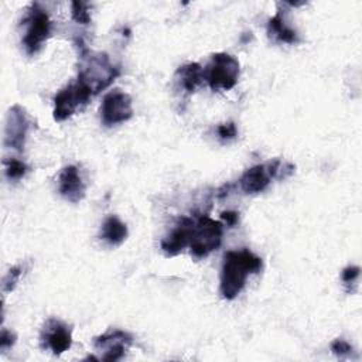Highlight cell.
I'll return each mask as SVG.
<instances>
[{"label": "cell", "instance_id": "obj_1", "mask_svg": "<svg viewBox=\"0 0 362 362\" xmlns=\"http://www.w3.org/2000/svg\"><path fill=\"white\" fill-rule=\"evenodd\" d=\"M262 267V259L249 249L226 252L221 269V296L225 300H233L243 290L247 276L259 273Z\"/></svg>", "mask_w": 362, "mask_h": 362}, {"label": "cell", "instance_id": "obj_2", "mask_svg": "<svg viewBox=\"0 0 362 362\" xmlns=\"http://www.w3.org/2000/svg\"><path fill=\"white\" fill-rule=\"evenodd\" d=\"M119 76V69L110 64L106 54H95L83 49L78 81L83 83L92 95L107 88Z\"/></svg>", "mask_w": 362, "mask_h": 362}, {"label": "cell", "instance_id": "obj_3", "mask_svg": "<svg viewBox=\"0 0 362 362\" xmlns=\"http://www.w3.org/2000/svg\"><path fill=\"white\" fill-rule=\"evenodd\" d=\"M239 72V62L235 57L226 52H216L204 69V79L214 90H229L236 85Z\"/></svg>", "mask_w": 362, "mask_h": 362}, {"label": "cell", "instance_id": "obj_4", "mask_svg": "<svg viewBox=\"0 0 362 362\" xmlns=\"http://www.w3.org/2000/svg\"><path fill=\"white\" fill-rule=\"evenodd\" d=\"M223 226L219 221H214L209 216H199L194 223L192 239L189 243L191 256L195 259L206 257L211 252L216 250L222 242Z\"/></svg>", "mask_w": 362, "mask_h": 362}, {"label": "cell", "instance_id": "obj_5", "mask_svg": "<svg viewBox=\"0 0 362 362\" xmlns=\"http://www.w3.org/2000/svg\"><path fill=\"white\" fill-rule=\"evenodd\" d=\"M25 34L23 37V47L28 55L37 54L51 33V21L48 14L40 4H31L28 14L24 18Z\"/></svg>", "mask_w": 362, "mask_h": 362}, {"label": "cell", "instance_id": "obj_6", "mask_svg": "<svg viewBox=\"0 0 362 362\" xmlns=\"http://www.w3.org/2000/svg\"><path fill=\"white\" fill-rule=\"evenodd\" d=\"M90 96L92 93L79 81L65 86L54 98V119L57 122L66 120L85 105Z\"/></svg>", "mask_w": 362, "mask_h": 362}, {"label": "cell", "instance_id": "obj_7", "mask_svg": "<svg viewBox=\"0 0 362 362\" xmlns=\"http://www.w3.org/2000/svg\"><path fill=\"white\" fill-rule=\"evenodd\" d=\"M133 116V102L130 95L122 90L109 92L100 105V119L106 127L127 122Z\"/></svg>", "mask_w": 362, "mask_h": 362}, {"label": "cell", "instance_id": "obj_8", "mask_svg": "<svg viewBox=\"0 0 362 362\" xmlns=\"http://www.w3.org/2000/svg\"><path fill=\"white\" fill-rule=\"evenodd\" d=\"M281 167V163L279 160H274L267 164H257L247 168L239 180L242 191L246 194H257L264 191L270 184L272 178L280 177L279 171H283Z\"/></svg>", "mask_w": 362, "mask_h": 362}, {"label": "cell", "instance_id": "obj_9", "mask_svg": "<svg viewBox=\"0 0 362 362\" xmlns=\"http://www.w3.org/2000/svg\"><path fill=\"white\" fill-rule=\"evenodd\" d=\"M30 127L25 110L20 105H14L8 109L6 127H4V146L21 151L24 147L25 136Z\"/></svg>", "mask_w": 362, "mask_h": 362}, {"label": "cell", "instance_id": "obj_10", "mask_svg": "<svg viewBox=\"0 0 362 362\" xmlns=\"http://www.w3.org/2000/svg\"><path fill=\"white\" fill-rule=\"evenodd\" d=\"M132 341L133 338L130 337V334L120 329H113L95 338L93 346L98 352H100L99 359L117 361L123 358V355L132 345Z\"/></svg>", "mask_w": 362, "mask_h": 362}, {"label": "cell", "instance_id": "obj_11", "mask_svg": "<svg viewBox=\"0 0 362 362\" xmlns=\"http://www.w3.org/2000/svg\"><path fill=\"white\" fill-rule=\"evenodd\" d=\"M42 348L52 351L54 355H61L68 351L72 344L71 328L57 318H48L41 329Z\"/></svg>", "mask_w": 362, "mask_h": 362}, {"label": "cell", "instance_id": "obj_12", "mask_svg": "<svg viewBox=\"0 0 362 362\" xmlns=\"http://www.w3.org/2000/svg\"><path fill=\"white\" fill-rule=\"evenodd\" d=\"M58 192L61 197L72 204H76L85 198L86 185L75 165L64 167L58 177Z\"/></svg>", "mask_w": 362, "mask_h": 362}, {"label": "cell", "instance_id": "obj_13", "mask_svg": "<svg viewBox=\"0 0 362 362\" xmlns=\"http://www.w3.org/2000/svg\"><path fill=\"white\" fill-rule=\"evenodd\" d=\"M194 223L195 222L189 218H181L178 221L170 235L161 240V250L165 253V256H175L191 243Z\"/></svg>", "mask_w": 362, "mask_h": 362}, {"label": "cell", "instance_id": "obj_14", "mask_svg": "<svg viewBox=\"0 0 362 362\" xmlns=\"http://www.w3.org/2000/svg\"><path fill=\"white\" fill-rule=\"evenodd\" d=\"M267 34L272 40L284 42V44H296L298 42L297 33L286 23L284 14L277 11L274 17H272L267 23Z\"/></svg>", "mask_w": 362, "mask_h": 362}, {"label": "cell", "instance_id": "obj_15", "mask_svg": "<svg viewBox=\"0 0 362 362\" xmlns=\"http://www.w3.org/2000/svg\"><path fill=\"white\" fill-rule=\"evenodd\" d=\"M175 81L181 89L187 93H192L204 81V69L197 62L185 64L177 69Z\"/></svg>", "mask_w": 362, "mask_h": 362}, {"label": "cell", "instance_id": "obj_16", "mask_svg": "<svg viewBox=\"0 0 362 362\" xmlns=\"http://www.w3.org/2000/svg\"><path fill=\"white\" fill-rule=\"evenodd\" d=\"M127 238V226L117 216L110 215L105 219L100 229V239L109 246H119Z\"/></svg>", "mask_w": 362, "mask_h": 362}, {"label": "cell", "instance_id": "obj_17", "mask_svg": "<svg viewBox=\"0 0 362 362\" xmlns=\"http://www.w3.org/2000/svg\"><path fill=\"white\" fill-rule=\"evenodd\" d=\"M3 165H4V173H6V177L8 180H20L24 177V174L27 173V165L17 160V158H8V160H4L3 161Z\"/></svg>", "mask_w": 362, "mask_h": 362}, {"label": "cell", "instance_id": "obj_18", "mask_svg": "<svg viewBox=\"0 0 362 362\" xmlns=\"http://www.w3.org/2000/svg\"><path fill=\"white\" fill-rule=\"evenodd\" d=\"M23 272H24V267H23L21 264L14 266V267H11V269L7 272V274L3 277V281H1V290H3V293H10V291L14 290V287L17 286V283H18V280H20Z\"/></svg>", "mask_w": 362, "mask_h": 362}, {"label": "cell", "instance_id": "obj_19", "mask_svg": "<svg viewBox=\"0 0 362 362\" xmlns=\"http://www.w3.org/2000/svg\"><path fill=\"white\" fill-rule=\"evenodd\" d=\"M71 13L72 18L79 24H88L90 21L89 4L83 1H72L71 3Z\"/></svg>", "mask_w": 362, "mask_h": 362}, {"label": "cell", "instance_id": "obj_20", "mask_svg": "<svg viewBox=\"0 0 362 362\" xmlns=\"http://www.w3.org/2000/svg\"><path fill=\"white\" fill-rule=\"evenodd\" d=\"M359 274H361V269L358 266H348L342 270L341 279H342V283L345 284L348 291H349L351 284H354V286L356 284V280H358Z\"/></svg>", "mask_w": 362, "mask_h": 362}, {"label": "cell", "instance_id": "obj_21", "mask_svg": "<svg viewBox=\"0 0 362 362\" xmlns=\"http://www.w3.org/2000/svg\"><path fill=\"white\" fill-rule=\"evenodd\" d=\"M218 132V136L223 140H230V139H235L236 134H238V130H236V126L235 123L232 122H228V123H222L218 126L216 129Z\"/></svg>", "mask_w": 362, "mask_h": 362}, {"label": "cell", "instance_id": "obj_22", "mask_svg": "<svg viewBox=\"0 0 362 362\" xmlns=\"http://www.w3.org/2000/svg\"><path fill=\"white\" fill-rule=\"evenodd\" d=\"M331 351L338 355V356H344V355H348L352 352V346L344 341V339H335L332 344H331Z\"/></svg>", "mask_w": 362, "mask_h": 362}, {"label": "cell", "instance_id": "obj_23", "mask_svg": "<svg viewBox=\"0 0 362 362\" xmlns=\"http://www.w3.org/2000/svg\"><path fill=\"white\" fill-rule=\"evenodd\" d=\"M14 342H16V335L11 331L3 328L1 334H0V348H1V351L8 349L10 346H13Z\"/></svg>", "mask_w": 362, "mask_h": 362}, {"label": "cell", "instance_id": "obj_24", "mask_svg": "<svg viewBox=\"0 0 362 362\" xmlns=\"http://www.w3.org/2000/svg\"><path fill=\"white\" fill-rule=\"evenodd\" d=\"M221 218L223 219V222L228 225V226H233L238 219H239V214L238 212H233V211H228V212H222L221 214Z\"/></svg>", "mask_w": 362, "mask_h": 362}]
</instances>
